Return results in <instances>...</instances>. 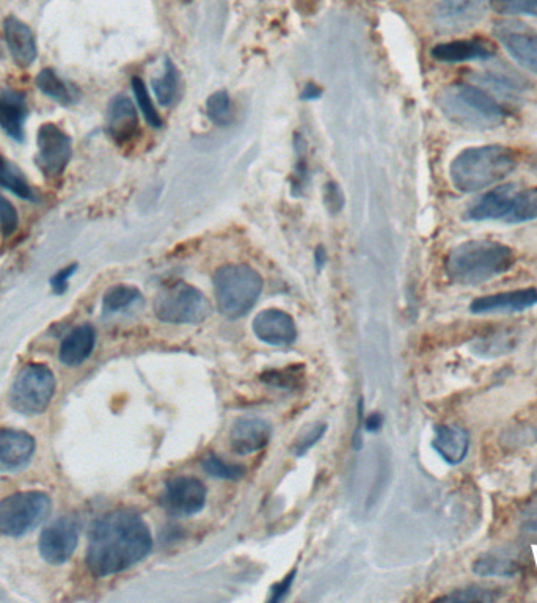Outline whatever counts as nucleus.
Segmentation results:
<instances>
[{"label":"nucleus","instance_id":"nucleus-3","mask_svg":"<svg viewBox=\"0 0 537 603\" xmlns=\"http://www.w3.org/2000/svg\"><path fill=\"white\" fill-rule=\"evenodd\" d=\"M519 164L517 153L501 145L468 148L457 154L450 167L454 187L465 194L501 183Z\"/></svg>","mask_w":537,"mask_h":603},{"label":"nucleus","instance_id":"nucleus-13","mask_svg":"<svg viewBox=\"0 0 537 603\" xmlns=\"http://www.w3.org/2000/svg\"><path fill=\"white\" fill-rule=\"evenodd\" d=\"M495 35L512 59L537 74V33L520 22H503L495 27Z\"/></svg>","mask_w":537,"mask_h":603},{"label":"nucleus","instance_id":"nucleus-41","mask_svg":"<svg viewBox=\"0 0 537 603\" xmlns=\"http://www.w3.org/2000/svg\"><path fill=\"white\" fill-rule=\"evenodd\" d=\"M525 523L530 530L537 531V500L531 503L530 508L525 511Z\"/></svg>","mask_w":537,"mask_h":603},{"label":"nucleus","instance_id":"nucleus-25","mask_svg":"<svg viewBox=\"0 0 537 603\" xmlns=\"http://www.w3.org/2000/svg\"><path fill=\"white\" fill-rule=\"evenodd\" d=\"M35 84L43 95L55 99L57 103L65 104V106L76 103L79 99L77 88L63 81L62 77L51 68H44L43 71H40L35 79Z\"/></svg>","mask_w":537,"mask_h":603},{"label":"nucleus","instance_id":"nucleus-35","mask_svg":"<svg viewBox=\"0 0 537 603\" xmlns=\"http://www.w3.org/2000/svg\"><path fill=\"white\" fill-rule=\"evenodd\" d=\"M500 597V594L497 591H492V589L470 586L467 589H459L450 596L442 597V600H451V602H495Z\"/></svg>","mask_w":537,"mask_h":603},{"label":"nucleus","instance_id":"nucleus-43","mask_svg":"<svg viewBox=\"0 0 537 603\" xmlns=\"http://www.w3.org/2000/svg\"><path fill=\"white\" fill-rule=\"evenodd\" d=\"M380 426H382V418H380L377 413H374V415H371V417L368 418V423H366V429H368V431H377Z\"/></svg>","mask_w":537,"mask_h":603},{"label":"nucleus","instance_id":"nucleus-10","mask_svg":"<svg viewBox=\"0 0 537 603\" xmlns=\"http://www.w3.org/2000/svg\"><path fill=\"white\" fill-rule=\"evenodd\" d=\"M489 7V0H440L432 22L437 32L456 35L483 21Z\"/></svg>","mask_w":537,"mask_h":603},{"label":"nucleus","instance_id":"nucleus-21","mask_svg":"<svg viewBox=\"0 0 537 603\" xmlns=\"http://www.w3.org/2000/svg\"><path fill=\"white\" fill-rule=\"evenodd\" d=\"M139 131V115L128 96L112 99L107 109V134L114 142L128 143Z\"/></svg>","mask_w":537,"mask_h":603},{"label":"nucleus","instance_id":"nucleus-1","mask_svg":"<svg viewBox=\"0 0 537 603\" xmlns=\"http://www.w3.org/2000/svg\"><path fill=\"white\" fill-rule=\"evenodd\" d=\"M153 549L150 528L134 512H110L93 527L87 566L96 577L120 574L145 560Z\"/></svg>","mask_w":537,"mask_h":603},{"label":"nucleus","instance_id":"nucleus-15","mask_svg":"<svg viewBox=\"0 0 537 603\" xmlns=\"http://www.w3.org/2000/svg\"><path fill=\"white\" fill-rule=\"evenodd\" d=\"M253 332L263 343L272 346H286L297 337L293 318L282 310H264L253 321Z\"/></svg>","mask_w":537,"mask_h":603},{"label":"nucleus","instance_id":"nucleus-8","mask_svg":"<svg viewBox=\"0 0 537 603\" xmlns=\"http://www.w3.org/2000/svg\"><path fill=\"white\" fill-rule=\"evenodd\" d=\"M54 392V373L48 366L30 363L11 387V406L24 415H38L48 409Z\"/></svg>","mask_w":537,"mask_h":603},{"label":"nucleus","instance_id":"nucleus-7","mask_svg":"<svg viewBox=\"0 0 537 603\" xmlns=\"http://www.w3.org/2000/svg\"><path fill=\"white\" fill-rule=\"evenodd\" d=\"M211 311L205 294L186 283H176L162 289L154 302L156 316L169 324H198L208 319Z\"/></svg>","mask_w":537,"mask_h":603},{"label":"nucleus","instance_id":"nucleus-5","mask_svg":"<svg viewBox=\"0 0 537 603\" xmlns=\"http://www.w3.org/2000/svg\"><path fill=\"white\" fill-rule=\"evenodd\" d=\"M217 307L228 319L247 315L263 291V278L245 264H227L214 274Z\"/></svg>","mask_w":537,"mask_h":603},{"label":"nucleus","instance_id":"nucleus-36","mask_svg":"<svg viewBox=\"0 0 537 603\" xmlns=\"http://www.w3.org/2000/svg\"><path fill=\"white\" fill-rule=\"evenodd\" d=\"M19 216L15 205L8 201L4 195H0V233L4 238L18 230Z\"/></svg>","mask_w":537,"mask_h":603},{"label":"nucleus","instance_id":"nucleus-19","mask_svg":"<svg viewBox=\"0 0 537 603\" xmlns=\"http://www.w3.org/2000/svg\"><path fill=\"white\" fill-rule=\"evenodd\" d=\"M497 54L494 43L484 38H472V40L448 41V43L437 44L432 49V57L435 60L446 63L473 62V60H489Z\"/></svg>","mask_w":537,"mask_h":603},{"label":"nucleus","instance_id":"nucleus-44","mask_svg":"<svg viewBox=\"0 0 537 603\" xmlns=\"http://www.w3.org/2000/svg\"><path fill=\"white\" fill-rule=\"evenodd\" d=\"M316 263H318V267L324 266V263H326V252L322 247L316 250Z\"/></svg>","mask_w":537,"mask_h":603},{"label":"nucleus","instance_id":"nucleus-12","mask_svg":"<svg viewBox=\"0 0 537 603\" xmlns=\"http://www.w3.org/2000/svg\"><path fill=\"white\" fill-rule=\"evenodd\" d=\"M79 541V527L71 517L55 520L43 531L40 538V553L46 563L63 564L70 560Z\"/></svg>","mask_w":537,"mask_h":603},{"label":"nucleus","instance_id":"nucleus-31","mask_svg":"<svg viewBox=\"0 0 537 603\" xmlns=\"http://www.w3.org/2000/svg\"><path fill=\"white\" fill-rule=\"evenodd\" d=\"M140 291L134 286L118 285L110 288L104 296L103 307L106 313L125 310L140 299Z\"/></svg>","mask_w":537,"mask_h":603},{"label":"nucleus","instance_id":"nucleus-32","mask_svg":"<svg viewBox=\"0 0 537 603\" xmlns=\"http://www.w3.org/2000/svg\"><path fill=\"white\" fill-rule=\"evenodd\" d=\"M132 90H134L137 104H139L140 110H142L143 117L148 121V125L153 126V128H161V115L158 114V110L154 107L150 93H148L147 85H145V82L140 77L132 79Z\"/></svg>","mask_w":537,"mask_h":603},{"label":"nucleus","instance_id":"nucleus-14","mask_svg":"<svg viewBox=\"0 0 537 603\" xmlns=\"http://www.w3.org/2000/svg\"><path fill=\"white\" fill-rule=\"evenodd\" d=\"M516 184H503V186L492 189V191L484 194L483 197L476 200L470 208L465 212V219L476 220H508L514 201L517 195Z\"/></svg>","mask_w":537,"mask_h":603},{"label":"nucleus","instance_id":"nucleus-16","mask_svg":"<svg viewBox=\"0 0 537 603\" xmlns=\"http://www.w3.org/2000/svg\"><path fill=\"white\" fill-rule=\"evenodd\" d=\"M4 35L8 51L16 65L27 68L38 57L37 37L26 22L16 16H7L4 21Z\"/></svg>","mask_w":537,"mask_h":603},{"label":"nucleus","instance_id":"nucleus-42","mask_svg":"<svg viewBox=\"0 0 537 603\" xmlns=\"http://www.w3.org/2000/svg\"><path fill=\"white\" fill-rule=\"evenodd\" d=\"M321 96V88L315 84H308L307 87L304 88V93H302V99L304 101H313V99L319 98Z\"/></svg>","mask_w":537,"mask_h":603},{"label":"nucleus","instance_id":"nucleus-33","mask_svg":"<svg viewBox=\"0 0 537 603\" xmlns=\"http://www.w3.org/2000/svg\"><path fill=\"white\" fill-rule=\"evenodd\" d=\"M492 10L505 16H537V0H489Z\"/></svg>","mask_w":537,"mask_h":603},{"label":"nucleus","instance_id":"nucleus-46","mask_svg":"<svg viewBox=\"0 0 537 603\" xmlns=\"http://www.w3.org/2000/svg\"><path fill=\"white\" fill-rule=\"evenodd\" d=\"M534 483H536V484H537V472H536V473H534Z\"/></svg>","mask_w":537,"mask_h":603},{"label":"nucleus","instance_id":"nucleus-18","mask_svg":"<svg viewBox=\"0 0 537 603\" xmlns=\"http://www.w3.org/2000/svg\"><path fill=\"white\" fill-rule=\"evenodd\" d=\"M272 429L269 423L260 418H241L234 421L230 431L231 450L236 454L256 453L271 442Z\"/></svg>","mask_w":537,"mask_h":603},{"label":"nucleus","instance_id":"nucleus-45","mask_svg":"<svg viewBox=\"0 0 537 603\" xmlns=\"http://www.w3.org/2000/svg\"><path fill=\"white\" fill-rule=\"evenodd\" d=\"M533 167H534V169H536V170H537V154H536V156H534V158H533Z\"/></svg>","mask_w":537,"mask_h":603},{"label":"nucleus","instance_id":"nucleus-38","mask_svg":"<svg viewBox=\"0 0 537 603\" xmlns=\"http://www.w3.org/2000/svg\"><path fill=\"white\" fill-rule=\"evenodd\" d=\"M327 426L326 424H318L315 428H311L308 431V434L305 435L304 439H300L299 443L296 445V453L305 454L308 450H310L311 446L315 445L319 439H321L324 432H326Z\"/></svg>","mask_w":537,"mask_h":603},{"label":"nucleus","instance_id":"nucleus-22","mask_svg":"<svg viewBox=\"0 0 537 603\" xmlns=\"http://www.w3.org/2000/svg\"><path fill=\"white\" fill-rule=\"evenodd\" d=\"M29 117L26 95L11 88L0 90V128L16 142H22L26 136V120Z\"/></svg>","mask_w":537,"mask_h":603},{"label":"nucleus","instance_id":"nucleus-2","mask_svg":"<svg viewBox=\"0 0 537 603\" xmlns=\"http://www.w3.org/2000/svg\"><path fill=\"white\" fill-rule=\"evenodd\" d=\"M514 263L516 255L508 245L495 241H468L451 250L445 269L454 283L473 286L506 274Z\"/></svg>","mask_w":537,"mask_h":603},{"label":"nucleus","instance_id":"nucleus-6","mask_svg":"<svg viewBox=\"0 0 537 603\" xmlns=\"http://www.w3.org/2000/svg\"><path fill=\"white\" fill-rule=\"evenodd\" d=\"M51 498L43 492H22L0 501V534L21 538L48 519Z\"/></svg>","mask_w":537,"mask_h":603},{"label":"nucleus","instance_id":"nucleus-17","mask_svg":"<svg viewBox=\"0 0 537 603\" xmlns=\"http://www.w3.org/2000/svg\"><path fill=\"white\" fill-rule=\"evenodd\" d=\"M35 453V440L27 432L0 429V470L16 472L26 467Z\"/></svg>","mask_w":537,"mask_h":603},{"label":"nucleus","instance_id":"nucleus-34","mask_svg":"<svg viewBox=\"0 0 537 603\" xmlns=\"http://www.w3.org/2000/svg\"><path fill=\"white\" fill-rule=\"evenodd\" d=\"M203 468H205L206 473L214 476V478L239 479L244 475V468L239 467V465L228 464V462L222 461L220 457L214 456V454L206 457Z\"/></svg>","mask_w":537,"mask_h":603},{"label":"nucleus","instance_id":"nucleus-24","mask_svg":"<svg viewBox=\"0 0 537 603\" xmlns=\"http://www.w3.org/2000/svg\"><path fill=\"white\" fill-rule=\"evenodd\" d=\"M432 446L445 462L457 465L461 464L467 456L470 439H468V432L459 426H437Z\"/></svg>","mask_w":537,"mask_h":603},{"label":"nucleus","instance_id":"nucleus-4","mask_svg":"<svg viewBox=\"0 0 537 603\" xmlns=\"http://www.w3.org/2000/svg\"><path fill=\"white\" fill-rule=\"evenodd\" d=\"M440 110L451 123L472 131H487L505 123L506 112L483 88L453 84L437 96Z\"/></svg>","mask_w":537,"mask_h":603},{"label":"nucleus","instance_id":"nucleus-29","mask_svg":"<svg viewBox=\"0 0 537 603\" xmlns=\"http://www.w3.org/2000/svg\"><path fill=\"white\" fill-rule=\"evenodd\" d=\"M534 219H537V187L519 189L506 223L530 222Z\"/></svg>","mask_w":537,"mask_h":603},{"label":"nucleus","instance_id":"nucleus-20","mask_svg":"<svg viewBox=\"0 0 537 603\" xmlns=\"http://www.w3.org/2000/svg\"><path fill=\"white\" fill-rule=\"evenodd\" d=\"M537 304V289H517L508 293L492 294V296L479 297L470 305V310L475 315L486 313H516L527 310Z\"/></svg>","mask_w":537,"mask_h":603},{"label":"nucleus","instance_id":"nucleus-11","mask_svg":"<svg viewBox=\"0 0 537 603\" xmlns=\"http://www.w3.org/2000/svg\"><path fill=\"white\" fill-rule=\"evenodd\" d=\"M161 501L162 506L175 516H192L205 508V484L190 476L170 479Z\"/></svg>","mask_w":537,"mask_h":603},{"label":"nucleus","instance_id":"nucleus-40","mask_svg":"<svg viewBox=\"0 0 537 603\" xmlns=\"http://www.w3.org/2000/svg\"><path fill=\"white\" fill-rule=\"evenodd\" d=\"M294 575H296V572H293V574L288 575V577H286L285 582L283 583H278L277 586H275L274 591H272V593H274V597H272V602H277V600L282 599L283 596H285L286 593H288V589L291 588V583H293V578Z\"/></svg>","mask_w":537,"mask_h":603},{"label":"nucleus","instance_id":"nucleus-37","mask_svg":"<svg viewBox=\"0 0 537 603\" xmlns=\"http://www.w3.org/2000/svg\"><path fill=\"white\" fill-rule=\"evenodd\" d=\"M324 200H326L327 208L332 214L340 212L344 206V195L341 192L340 187L335 183H329L326 186V194H324Z\"/></svg>","mask_w":537,"mask_h":603},{"label":"nucleus","instance_id":"nucleus-23","mask_svg":"<svg viewBox=\"0 0 537 603\" xmlns=\"http://www.w3.org/2000/svg\"><path fill=\"white\" fill-rule=\"evenodd\" d=\"M96 344V332L92 326L76 327L60 344V362L66 366H79L92 355Z\"/></svg>","mask_w":537,"mask_h":603},{"label":"nucleus","instance_id":"nucleus-26","mask_svg":"<svg viewBox=\"0 0 537 603\" xmlns=\"http://www.w3.org/2000/svg\"><path fill=\"white\" fill-rule=\"evenodd\" d=\"M520 566L516 561L509 560L506 556L486 553L479 556L473 563V572L479 577H505L511 578L519 574Z\"/></svg>","mask_w":537,"mask_h":603},{"label":"nucleus","instance_id":"nucleus-30","mask_svg":"<svg viewBox=\"0 0 537 603\" xmlns=\"http://www.w3.org/2000/svg\"><path fill=\"white\" fill-rule=\"evenodd\" d=\"M206 115L214 125L225 128L233 121V109L231 99L227 92H216L209 96L206 101Z\"/></svg>","mask_w":537,"mask_h":603},{"label":"nucleus","instance_id":"nucleus-27","mask_svg":"<svg viewBox=\"0 0 537 603\" xmlns=\"http://www.w3.org/2000/svg\"><path fill=\"white\" fill-rule=\"evenodd\" d=\"M0 187L13 192L22 200H33L32 187L27 183L26 176L13 162L0 156Z\"/></svg>","mask_w":537,"mask_h":603},{"label":"nucleus","instance_id":"nucleus-28","mask_svg":"<svg viewBox=\"0 0 537 603\" xmlns=\"http://www.w3.org/2000/svg\"><path fill=\"white\" fill-rule=\"evenodd\" d=\"M178 85V70L167 59L164 74L159 79H154L153 81V90L161 106H170V104L175 103L176 98H178Z\"/></svg>","mask_w":537,"mask_h":603},{"label":"nucleus","instance_id":"nucleus-9","mask_svg":"<svg viewBox=\"0 0 537 603\" xmlns=\"http://www.w3.org/2000/svg\"><path fill=\"white\" fill-rule=\"evenodd\" d=\"M35 164L46 178H59L73 158L71 137L54 123H44L37 134Z\"/></svg>","mask_w":537,"mask_h":603},{"label":"nucleus","instance_id":"nucleus-39","mask_svg":"<svg viewBox=\"0 0 537 603\" xmlns=\"http://www.w3.org/2000/svg\"><path fill=\"white\" fill-rule=\"evenodd\" d=\"M77 271V264H71V266L65 267L63 271H60L59 274H55L51 280L52 289H54L55 294L65 293L66 288H68V282H70V278L73 277L74 272Z\"/></svg>","mask_w":537,"mask_h":603}]
</instances>
